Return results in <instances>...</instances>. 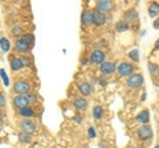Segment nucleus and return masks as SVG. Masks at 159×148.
<instances>
[{"label":"nucleus","instance_id":"f03ea898","mask_svg":"<svg viewBox=\"0 0 159 148\" xmlns=\"http://www.w3.org/2000/svg\"><path fill=\"white\" fill-rule=\"evenodd\" d=\"M117 72H118L119 76H122V77H130L134 72V66L129 62H122L118 65Z\"/></svg>","mask_w":159,"mask_h":148},{"label":"nucleus","instance_id":"473e14b6","mask_svg":"<svg viewBox=\"0 0 159 148\" xmlns=\"http://www.w3.org/2000/svg\"><path fill=\"white\" fill-rule=\"evenodd\" d=\"M154 28H155V29H159V19H157V20L154 21Z\"/></svg>","mask_w":159,"mask_h":148},{"label":"nucleus","instance_id":"f704fd0d","mask_svg":"<svg viewBox=\"0 0 159 148\" xmlns=\"http://www.w3.org/2000/svg\"><path fill=\"white\" fill-rule=\"evenodd\" d=\"M74 120H76L77 123H81L82 119H81V116H74Z\"/></svg>","mask_w":159,"mask_h":148},{"label":"nucleus","instance_id":"7ed1b4c3","mask_svg":"<svg viewBox=\"0 0 159 148\" xmlns=\"http://www.w3.org/2000/svg\"><path fill=\"white\" fill-rule=\"evenodd\" d=\"M13 90L16 91L19 95H24V94H28L29 93L31 86H29V83L25 81H16L15 82V86H13Z\"/></svg>","mask_w":159,"mask_h":148},{"label":"nucleus","instance_id":"a19ab883","mask_svg":"<svg viewBox=\"0 0 159 148\" xmlns=\"http://www.w3.org/2000/svg\"><path fill=\"white\" fill-rule=\"evenodd\" d=\"M0 132H2V128H0Z\"/></svg>","mask_w":159,"mask_h":148},{"label":"nucleus","instance_id":"4468645a","mask_svg":"<svg viewBox=\"0 0 159 148\" xmlns=\"http://www.w3.org/2000/svg\"><path fill=\"white\" fill-rule=\"evenodd\" d=\"M24 67V63L21 61V58H19V57H15L11 60V69L13 72H19L20 69H23Z\"/></svg>","mask_w":159,"mask_h":148},{"label":"nucleus","instance_id":"5701e85b","mask_svg":"<svg viewBox=\"0 0 159 148\" xmlns=\"http://www.w3.org/2000/svg\"><path fill=\"white\" fill-rule=\"evenodd\" d=\"M116 29L118 32H125V31H127V29H129V25H127L126 21H118L117 25H116Z\"/></svg>","mask_w":159,"mask_h":148},{"label":"nucleus","instance_id":"dca6fc26","mask_svg":"<svg viewBox=\"0 0 159 148\" xmlns=\"http://www.w3.org/2000/svg\"><path fill=\"white\" fill-rule=\"evenodd\" d=\"M137 120L143 123V124H146V123H148V120H150V112H148L147 110L139 112V114L137 115Z\"/></svg>","mask_w":159,"mask_h":148},{"label":"nucleus","instance_id":"f3484780","mask_svg":"<svg viewBox=\"0 0 159 148\" xmlns=\"http://www.w3.org/2000/svg\"><path fill=\"white\" fill-rule=\"evenodd\" d=\"M148 15L151 17H157L159 15V4L158 3H151L148 6Z\"/></svg>","mask_w":159,"mask_h":148},{"label":"nucleus","instance_id":"f257e3e1","mask_svg":"<svg viewBox=\"0 0 159 148\" xmlns=\"http://www.w3.org/2000/svg\"><path fill=\"white\" fill-rule=\"evenodd\" d=\"M143 82H145V80H143L142 74H131L126 80V85L131 89H137V87H141L143 85Z\"/></svg>","mask_w":159,"mask_h":148},{"label":"nucleus","instance_id":"bb28decb","mask_svg":"<svg viewBox=\"0 0 159 148\" xmlns=\"http://www.w3.org/2000/svg\"><path fill=\"white\" fill-rule=\"evenodd\" d=\"M20 139H21L23 143H31V137H29V135L28 134H24V132L20 134Z\"/></svg>","mask_w":159,"mask_h":148},{"label":"nucleus","instance_id":"20e7f679","mask_svg":"<svg viewBox=\"0 0 159 148\" xmlns=\"http://www.w3.org/2000/svg\"><path fill=\"white\" fill-rule=\"evenodd\" d=\"M138 137L141 140H150L152 137V130L150 126L143 124L142 127L138 128Z\"/></svg>","mask_w":159,"mask_h":148},{"label":"nucleus","instance_id":"6e6552de","mask_svg":"<svg viewBox=\"0 0 159 148\" xmlns=\"http://www.w3.org/2000/svg\"><path fill=\"white\" fill-rule=\"evenodd\" d=\"M15 48H16V50L20 53H27V52H29V49H31V45L20 37L19 40H16V42H15Z\"/></svg>","mask_w":159,"mask_h":148},{"label":"nucleus","instance_id":"c756f323","mask_svg":"<svg viewBox=\"0 0 159 148\" xmlns=\"http://www.w3.org/2000/svg\"><path fill=\"white\" fill-rule=\"evenodd\" d=\"M88 134H89V136L90 137H96V130H94V127H90L88 130Z\"/></svg>","mask_w":159,"mask_h":148},{"label":"nucleus","instance_id":"a878e982","mask_svg":"<svg viewBox=\"0 0 159 148\" xmlns=\"http://www.w3.org/2000/svg\"><path fill=\"white\" fill-rule=\"evenodd\" d=\"M0 74H2L3 82L6 83V86H8V85H9V81H8V77H7V74H6V70H4V69H0Z\"/></svg>","mask_w":159,"mask_h":148},{"label":"nucleus","instance_id":"ea45409f","mask_svg":"<svg viewBox=\"0 0 159 148\" xmlns=\"http://www.w3.org/2000/svg\"><path fill=\"white\" fill-rule=\"evenodd\" d=\"M155 148H159V144H158V146H157V147H155Z\"/></svg>","mask_w":159,"mask_h":148},{"label":"nucleus","instance_id":"412c9836","mask_svg":"<svg viewBox=\"0 0 159 148\" xmlns=\"http://www.w3.org/2000/svg\"><path fill=\"white\" fill-rule=\"evenodd\" d=\"M126 20H127V21H135V20H138V12L134 11V9L129 11V12L126 13Z\"/></svg>","mask_w":159,"mask_h":148},{"label":"nucleus","instance_id":"2f4dec72","mask_svg":"<svg viewBox=\"0 0 159 148\" xmlns=\"http://www.w3.org/2000/svg\"><path fill=\"white\" fill-rule=\"evenodd\" d=\"M21 61H23V63H24V66H29V63H31V61L27 60L25 57H23V58H21Z\"/></svg>","mask_w":159,"mask_h":148},{"label":"nucleus","instance_id":"b1692460","mask_svg":"<svg viewBox=\"0 0 159 148\" xmlns=\"http://www.w3.org/2000/svg\"><path fill=\"white\" fill-rule=\"evenodd\" d=\"M21 38H23V40L24 41H27L28 44H29V45H33V36H32V34L31 33H27V34H23V36H21Z\"/></svg>","mask_w":159,"mask_h":148},{"label":"nucleus","instance_id":"e433bc0d","mask_svg":"<svg viewBox=\"0 0 159 148\" xmlns=\"http://www.w3.org/2000/svg\"><path fill=\"white\" fill-rule=\"evenodd\" d=\"M3 118H4V115H3V112H0V123L3 122Z\"/></svg>","mask_w":159,"mask_h":148},{"label":"nucleus","instance_id":"ddd939ff","mask_svg":"<svg viewBox=\"0 0 159 148\" xmlns=\"http://www.w3.org/2000/svg\"><path fill=\"white\" fill-rule=\"evenodd\" d=\"M73 106L77 108V110H86V107H88V102L84 99V98H76V99L73 101Z\"/></svg>","mask_w":159,"mask_h":148},{"label":"nucleus","instance_id":"58836bf2","mask_svg":"<svg viewBox=\"0 0 159 148\" xmlns=\"http://www.w3.org/2000/svg\"><path fill=\"white\" fill-rule=\"evenodd\" d=\"M134 148H143V147H134Z\"/></svg>","mask_w":159,"mask_h":148},{"label":"nucleus","instance_id":"7c9ffc66","mask_svg":"<svg viewBox=\"0 0 159 148\" xmlns=\"http://www.w3.org/2000/svg\"><path fill=\"white\" fill-rule=\"evenodd\" d=\"M4 105H6V97L3 93H0V107H3Z\"/></svg>","mask_w":159,"mask_h":148},{"label":"nucleus","instance_id":"c9c22d12","mask_svg":"<svg viewBox=\"0 0 159 148\" xmlns=\"http://www.w3.org/2000/svg\"><path fill=\"white\" fill-rule=\"evenodd\" d=\"M99 148H109V147H107V146L105 144V143H102V144H101V146H99Z\"/></svg>","mask_w":159,"mask_h":148},{"label":"nucleus","instance_id":"f8f14e48","mask_svg":"<svg viewBox=\"0 0 159 148\" xmlns=\"http://www.w3.org/2000/svg\"><path fill=\"white\" fill-rule=\"evenodd\" d=\"M81 20H82V24H84V25H90V24H93V12H92V11H88V9H85V11L82 12Z\"/></svg>","mask_w":159,"mask_h":148},{"label":"nucleus","instance_id":"6ab92c4d","mask_svg":"<svg viewBox=\"0 0 159 148\" xmlns=\"http://www.w3.org/2000/svg\"><path fill=\"white\" fill-rule=\"evenodd\" d=\"M148 72H150L151 76H159V66L157 63H152V62H148Z\"/></svg>","mask_w":159,"mask_h":148},{"label":"nucleus","instance_id":"1a4fd4ad","mask_svg":"<svg viewBox=\"0 0 159 148\" xmlns=\"http://www.w3.org/2000/svg\"><path fill=\"white\" fill-rule=\"evenodd\" d=\"M99 69H101V73L103 74H111L116 72V63L114 62H102L101 66H99Z\"/></svg>","mask_w":159,"mask_h":148},{"label":"nucleus","instance_id":"4c0bfd02","mask_svg":"<svg viewBox=\"0 0 159 148\" xmlns=\"http://www.w3.org/2000/svg\"><path fill=\"white\" fill-rule=\"evenodd\" d=\"M155 48H157V49H159V38H158L157 42H155Z\"/></svg>","mask_w":159,"mask_h":148},{"label":"nucleus","instance_id":"0eeeda50","mask_svg":"<svg viewBox=\"0 0 159 148\" xmlns=\"http://www.w3.org/2000/svg\"><path fill=\"white\" fill-rule=\"evenodd\" d=\"M13 103H15V106H16L17 108H24V107H28L29 105V101H28V98L27 95H16L13 98Z\"/></svg>","mask_w":159,"mask_h":148},{"label":"nucleus","instance_id":"c85d7f7f","mask_svg":"<svg viewBox=\"0 0 159 148\" xmlns=\"http://www.w3.org/2000/svg\"><path fill=\"white\" fill-rule=\"evenodd\" d=\"M20 33H21V28H20V27H15V28L12 29V34H13L15 37H16V36H19Z\"/></svg>","mask_w":159,"mask_h":148},{"label":"nucleus","instance_id":"cd10ccee","mask_svg":"<svg viewBox=\"0 0 159 148\" xmlns=\"http://www.w3.org/2000/svg\"><path fill=\"white\" fill-rule=\"evenodd\" d=\"M27 98H28L29 103H36L37 102V98H36V95H34V94H28Z\"/></svg>","mask_w":159,"mask_h":148},{"label":"nucleus","instance_id":"423d86ee","mask_svg":"<svg viewBox=\"0 0 159 148\" xmlns=\"http://www.w3.org/2000/svg\"><path fill=\"white\" fill-rule=\"evenodd\" d=\"M113 8V3L110 0H101V2H97V11L105 15V12H109Z\"/></svg>","mask_w":159,"mask_h":148},{"label":"nucleus","instance_id":"9b49d317","mask_svg":"<svg viewBox=\"0 0 159 148\" xmlns=\"http://www.w3.org/2000/svg\"><path fill=\"white\" fill-rule=\"evenodd\" d=\"M93 23L97 24V25H103V24L106 23V17L105 15L98 12V11H94L93 12Z\"/></svg>","mask_w":159,"mask_h":148},{"label":"nucleus","instance_id":"393cba45","mask_svg":"<svg viewBox=\"0 0 159 148\" xmlns=\"http://www.w3.org/2000/svg\"><path fill=\"white\" fill-rule=\"evenodd\" d=\"M129 56H130V58L133 61H135V62H138L139 61V54H138V50L137 49H134V50H131L130 53H129Z\"/></svg>","mask_w":159,"mask_h":148},{"label":"nucleus","instance_id":"79ce46f5","mask_svg":"<svg viewBox=\"0 0 159 148\" xmlns=\"http://www.w3.org/2000/svg\"><path fill=\"white\" fill-rule=\"evenodd\" d=\"M0 143H2V140H0Z\"/></svg>","mask_w":159,"mask_h":148},{"label":"nucleus","instance_id":"39448f33","mask_svg":"<svg viewBox=\"0 0 159 148\" xmlns=\"http://www.w3.org/2000/svg\"><path fill=\"white\" fill-rule=\"evenodd\" d=\"M20 128H21V131L24 132V134H28V135H31L36 131L34 123L32 120H29V119H25V120H23L21 123H20Z\"/></svg>","mask_w":159,"mask_h":148},{"label":"nucleus","instance_id":"2eb2a0df","mask_svg":"<svg viewBox=\"0 0 159 148\" xmlns=\"http://www.w3.org/2000/svg\"><path fill=\"white\" fill-rule=\"evenodd\" d=\"M78 89H80V91H81L82 95H90V93L93 91L92 85H89V83H86V82H81V83H80Z\"/></svg>","mask_w":159,"mask_h":148},{"label":"nucleus","instance_id":"aec40b11","mask_svg":"<svg viewBox=\"0 0 159 148\" xmlns=\"http://www.w3.org/2000/svg\"><path fill=\"white\" fill-rule=\"evenodd\" d=\"M0 46H2V50H3V52H8L9 48H11L8 38H6V37H2V38H0Z\"/></svg>","mask_w":159,"mask_h":148},{"label":"nucleus","instance_id":"9d476101","mask_svg":"<svg viewBox=\"0 0 159 148\" xmlns=\"http://www.w3.org/2000/svg\"><path fill=\"white\" fill-rule=\"evenodd\" d=\"M90 61L94 62V63H102V62H105V53H103L102 50L93 52L92 56H90Z\"/></svg>","mask_w":159,"mask_h":148},{"label":"nucleus","instance_id":"72a5a7b5","mask_svg":"<svg viewBox=\"0 0 159 148\" xmlns=\"http://www.w3.org/2000/svg\"><path fill=\"white\" fill-rule=\"evenodd\" d=\"M99 83H101L102 86H106V80L105 78H99Z\"/></svg>","mask_w":159,"mask_h":148},{"label":"nucleus","instance_id":"4be33fe9","mask_svg":"<svg viewBox=\"0 0 159 148\" xmlns=\"http://www.w3.org/2000/svg\"><path fill=\"white\" fill-rule=\"evenodd\" d=\"M20 115L21 116H25V118H31L33 115V110L31 107H24L20 110Z\"/></svg>","mask_w":159,"mask_h":148},{"label":"nucleus","instance_id":"a211bd4d","mask_svg":"<svg viewBox=\"0 0 159 148\" xmlns=\"http://www.w3.org/2000/svg\"><path fill=\"white\" fill-rule=\"evenodd\" d=\"M102 115H103V108L101 106H94V108H93V116H94V119L99 120L102 118Z\"/></svg>","mask_w":159,"mask_h":148}]
</instances>
